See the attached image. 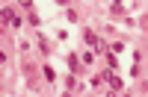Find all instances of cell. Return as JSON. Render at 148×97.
Returning <instances> with one entry per match:
<instances>
[{"mask_svg":"<svg viewBox=\"0 0 148 97\" xmlns=\"http://www.w3.org/2000/svg\"><path fill=\"white\" fill-rule=\"evenodd\" d=\"M83 41L92 47V53H107V44L101 41V35H98L95 30H83Z\"/></svg>","mask_w":148,"mask_h":97,"instance_id":"6da1fadb","label":"cell"},{"mask_svg":"<svg viewBox=\"0 0 148 97\" xmlns=\"http://www.w3.org/2000/svg\"><path fill=\"white\" fill-rule=\"evenodd\" d=\"M0 21H6V24H9L12 30H18V27H24V18L18 15L15 9H9V6H3V9H0Z\"/></svg>","mask_w":148,"mask_h":97,"instance_id":"7a4b0ae2","label":"cell"},{"mask_svg":"<svg viewBox=\"0 0 148 97\" xmlns=\"http://www.w3.org/2000/svg\"><path fill=\"white\" fill-rule=\"evenodd\" d=\"M104 79L110 82V88H113V91H121V88H125L121 77H116V74H113V68H107V71H104Z\"/></svg>","mask_w":148,"mask_h":97,"instance_id":"3957f363","label":"cell"},{"mask_svg":"<svg viewBox=\"0 0 148 97\" xmlns=\"http://www.w3.org/2000/svg\"><path fill=\"white\" fill-rule=\"evenodd\" d=\"M80 68H83V62H80V56H74V53H68V71H71V74H77Z\"/></svg>","mask_w":148,"mask_h":97,"instance_id":"277c9868","label":"cell"},{"mask_svg":"<svg viewBox=\"0 0 148 97\" xmlns=\"http://www.w3.org/2000/svg\"><path fill=\"white\" fill-rule=\"evenodd\" d=\"M110 12H113L116 18H125V6H121V0H116V3L110 6Z\"/></svg>","mask_w":148,"mask_h":97,"instance_id":"5b68a950","label":"cell"},{"mask_svg":"<svg viewBox=\"0 0 148 97\" xmlns=\"http://www.w3.org/2000/svg\"><path fill=\"white\" fill-rule=\"evenodd\" d=\"M39 50H42V53H51V50H53V44L47 41L45 35H39Z\"/></svg>","mask_w":148,"mask_h":97,"instance_id":"8992f818","label":"cell"},{"mask_svg":"<svg viewBox=\"0 0 148 97\" xmlns=\"http://www.w3.org/2000/svg\"><path fill=\"white\" fill-rule=\"evenodd\" d=\"M27 24H30V27H42V18H39V15H36V12L30 9V15H27Z\"/></svg>","mask_w":148,"mask_h":97,"instance_id":"52a82bcc","label":"cell"},{"mask_svg":"<svg viewBox=\"0 0 148 97\" xmlns=\"http://www.w3.org/2000/svg\"><path fill=\"white\" fill-rule=\"evenodd\" d=\"M42 77H45L47 82H53V79H56V74H53V68H51V65H45V68H42Z\"/></svg>","mask_w":148,"mask_h":97,"instance_id":"ba28073f","label":"cell"},{"mask_svg":"<svg viewBox=\"0 0 148 97\" xmlns=\"http://www.w3.org/2000/svg\"><path fill=\"white\" fill-rule=\"evenodd\" d=\"M65 88H68V91H77V77H74V74H68V79H65Z\"/></svg>","mask_w":148,"mask_h":97,"instance_id":"9c48e42d","label":"cell"},{"mask_svg":"<svg viewBox=\"0 0 148 97\" xmlns=\"http://www.w3.org/2000/svg\"><path fill=\"white\" fill-rule=\"evenodd\" d=\"M110 50H113V53H116V56H119V53H121V50H125V41H113V44H110Z\"/></svg>","mask_w":148,"mask_h":97,"instance_id":"30bf717a","label":"cell"},{"mask_svg":"<svg viewBox=\"0 0 148 97\" xmlns=\"http://www.w3.org/2000/svg\"><path fill=\"white\" fill-rule=\"evenodd\" d=\"M116 65H119V59H116L113 50H110V53H107V68H116Z\"/></svg>","mask_w":148,"mask_h":97,"instance_id":"8fae6325","label":"cell"},{"mask_svg":"<svg viewBox=\"0 0 148 97\" xmlns=\"http://www.w3.org/2000/svg\"><path fill=\"white\" fill-rule=\"evenodd\" d=\"M101 82H104V71H101V74H95V77H92V88H98Z\"/></svg>","mask_w":148,"mask_h":97,"instance_id":"7c38bea8","label":"cell"},{"mask_svg":"<svg viewBox=\"0 0 148 97\" xmlns=\"http://www.w3.org/2000/svg\"><path fill=\"white\" fill-rule=\"evenodd\" d=\"M15 3H18V6H21V9H27V12H30V9H33V0H15Z\"/></svg>","mask_w":148,"mask_h":97,"instance_id":"4fadbf2b","label":"cell"},{"mask_svg":"<svg viewBox=\"0 0 148 97\" xmlns=\"http://www.w3.org/2000/svg\"><path fill=\"white\" fill-rule=\"evenodd\" d=\"M92 59H95V53H83V56H80V62H83V65H92Z\"/></svg>","mask_w":148,"mask_h":97,"instance_id":"5bb4252c","label":"cell"},{"mask_svg":"<svg viewBox=\"0 0 148 97\" xmlns=\"http://www.w3.org/2000/svg\"><path fill=\"white\" fill-rule=\"evenodd\" d=\"M56 3H59V6H68V3H71V0H56Z\"/></svg>","mask_w":148,"mask_h":97,"instance_id":"9a60e30c","label":"cell"}]
</instances>
